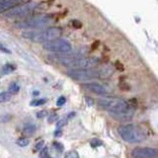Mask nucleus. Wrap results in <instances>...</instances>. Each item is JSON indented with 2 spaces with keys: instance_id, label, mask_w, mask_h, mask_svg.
I'll list each match as a JSON object with an SVG mask.
<instances>
[{
  "instance_id": "nucleus-14",
  "label": "nucleus",
  "mask_w": 158,
  "mask_h": 158,
  "mask_svg": "<svg viewBox=\"0 0 158 158\" xmlns=\"http://www.w3.org/2000/svg\"><path fill=\"white\" fill-rule=\"evenodd\" d=\"M15 69H16V66L13 65V64L7 63V64H5V65L2 67L1 72H2V74H9V73L13 72Z\"/></svg>"
},
{
  "instance_id": "nucleus-7",
  "label": "nucleus",
  "mask_w": 158,
  "mask_h": 158,
  "mask_svg": "<svg viewBox=\"0 0 158 158\" xmlns=\"http://www.w3.org/2000/svg\"><path fill=\"white\" fill-rule=\"evenodd\" d=\"M67 75L75 81H89L100 77L99 70L94 69H71L67 71Z\"/></svg>"
},
{
  "instance_id": "nucleus-28",
  "label": "nucleus",
  "mask_w": 158,
  "mask_h": 158,
  "mask_svg": "<svg viewBox=\"0 0 158 158\" xmlns=\"http://www.w3.org/2000/svg\"><path fill=\"white\" fill-rule=\"evenodd\" d=\"M44 141L42 140V141H40V142H38L37 143V145H36V149L37 150H42V148H43V146H44Z\"/></svg>"
},
{
  "instance_id": "nucleus-11",
  "label": "nucleus",
  "mask_w": 158,
  "mask_h": 158,
  "mask_svg": "<svg viewBox=\"0 0 158 158\" xmlns=\"http://www.w3.org/2000/svg\"><path fill=\"white\" fill-rule=\"evenodd\" d=\"M24 0H1L0 1V13H6L10 9L20 5Z\"/></svg>"
},
{
  "instance_id": "nucleus-2",
  "label": "nucleus",
  "mask_w": 158,
  "mask_h": 158,
  "mask_svg": "<svg viewBox=\"0 0 158 158\" xmlns=\"http://www.w3.org/2000/svg\"><path fill=\"white\" fill-rule=\"evenodd\" d=\"M61 29L58 27H49L48 29L36 31V30H30L22 33V37L34 43H48L59 39L61 36Z\"/></svg>"
},
{
  "instance_id": "nucleus-5",
  "label": "nucleus",
  "mask_w": 158,
  "mask_h": 158,
  "mask_svg": "<svg viewBox=\"0 0 158 158\" xmlns=\"http://www.w3.org/2000/svg\"><path fill=\"white\" fill-rule=\"evenodd\" d=\"M52 21L53 19L49 15H41V16L29 18L22 22H18L16 23V27L19 29H26L30 31V30L43 29L52 23Z\"/></svg>"
},
{
  "instance_id": "nucleus-25",
  "label": "nucleus",
  "mask_w": 158,
  "mask_h": 158,
  "mask_svg": "<svg viewBox=\"0 0 158 158\" xmlns=\"http://www.w3.org/2000/svg\"><path fill=\"white\" fill-rule=\"evenodd\" d=\"M53 146L56 147L57 150H59V151H62L63 150V146H62L61 143H59V142H54L53 143Z\"/></svg>"
},
{
  "instance_id": "nucleus-13",
  "label": "nucleus",
  "mask_w": 158,
  "mask_h": 158,
  "mask_svg": "<svg viewBox=\"0 0 158 158\" xmlns=\"http://www.w3.org/2000/svg\"><path fill=\"white\" fill-rule=\"evenodd\" d=\"M113 73V70L110 67H103L99 70V74H100L101 78H107L109 76H111Z\"/></svg>"
},
{
  "instance_id": "nucleus-26",
  "label": "nucleus",
  "mask_w": 158,
  "mask_h": 158,
  "mask_svg": "<svg viewBox=\"0 0 158 158\" xmlns=\"http://www.w3.org/2000/svg\"><path fill=\"white\" fill-rule=\"evenodd\" d=\"M54 121H57V116L52 114V115H49L48 117V123H53Z\"/></svg>"
},
{
  "instance_id": "nucleus-24",
  "label": "nucleus",
  "mask_w": 158,
  "mask_h": 158,
  "mask_svg": "<svg viewBox=\"0 0 158 158\" xmlns=\"http://www.w3.org/2000/svg\"><path fill=\"white\" fill-rule=\"evenodd\" d=\"M11 116H9V115H3V116H0V122H9L10 120H11Z\"/></svg>"
},
{
  "instance_id": "nucleus-12",
  "label": "nucleus",
  "mask_w": 158,
  "mask_h": 158,
  "mask_svg": "<svg viewBox=\"0 0 158 158\" xmlns=\"http://www.w3.org/2000/svg\"><path fill=\"white\" fill-rule=\"evenodd\" d=\"M36 131H37V128L35 125H27L23 128V135L26 136H31L36 132Z\"/></svg>"
},
{
  "instance_id": "nucleus-15",
  "label": "nucleus",
  "mask_w": 158,
  "mask_h": 158,
  "mask_svg": "<svg viewBox=\"0 0 158 158\" xmlns=\"http://www.w3.org/2000/svg\"><path fill=\"white\" fill-rule=\"evenodd\" d=\"M19 90H20V86H19V84L16 83V82L11 83V84H10L9 88H8V92H9L10 94H11V95H12V94H16V93H18Z\"/></svg>"
},
{
  "instance_id": "nucleus-9",
  "label": "nucleus",
  "mask_w": 158,
  "mask_h": 158,
  "mask_svg": "<svg viewBox=\"0 0 158 158\" xmlns=\"http://www.w3.org/2000/svg\"><path fill=\"white\" fill-rule=\"evenodd\" d=\"M132 158H158V148L136 147L131 152Z\"/></svg>"
},
{
  "instance_id": "nucleus-16",
  "label": "nucleus",
  "mask_w": 158,
  "mask_h": 158,
  "mask_svg": "<svg viewBox=\"0 0 158 158\" xmlns=\"http://www.w3.org/2000/svg\"><path fill=\"white\" fill-rule=\"evenodd\" d=\"M47 103V100L46 99H35V100L31 101L30 103V105L33 106V107H38V106H42L44 104Z\"/></svg>"
},
{
  "instance_id": "nucleus-1",
  "label": "nucleus",
  "mask_w": 158,
  "mask_h": 158,
  "mask_svg": "<svg viewBox=\"0 0 158 158\" xmlns=\"http://www.w3.org/2000/svg\"><path fill=\"white\" fill-rule=\"evenodd\" d=\"M51 57L61 65L72 69H91L99 63L97 57H77L67 54H56Z\"/></svg>"
},
{
  "instance_id": "nucleus-17",
  "label": "nucleus",
  "mask_w": 158,
  "mask_h": 158,
  "mask_svg": "<svg viewBox=\"0 0 158 158\" xmlns=\"http://www.w3.org/2000/svg\"><path fill=\"white\" fill-rule=\"evenodd\" d=\"M11 99V94L9 92H2L0 93V103H5Z\"/></svg>"
},
{
  "instance_id": "nucleus-31",
  "label": "nucleus",
  "mask_w": 158,
  "mask_h": 158,
  "mask_svg": "<svg viewBox=\"0 0 158 158\" xmlns=\"http://www.w3.org/2000/svg\"><path fill=\"white\" fill-rule=\"evenodd\" d=\"M60 135H61V131H57L54 132V135H56V136H59Z\"/></svg>"
},
{
  "instance_id": "nucleus-22",
  "label": "nucleus",
  "mask_w": 158,
  "mask_h": 158,
  "mask_svg": "<svg viewBox=\"0 0 158 158\" xmlns=\"http://www.w3.org/2000/svg\"><path fill=\"white\" fill-rule=\"evenodd\" d=\"M65 103H66V99H65V97L61 96V97H59V98L57 99V101H56V105H57L58 107H61V106H63Z\"/></svg>"
},
{
  "instance_id": "nucleus-23",
  "label": "nucleus",
  "mask_w": 158,
  "mask_h": 158,
  "mask_svg": "<svg viewBox=\"0 0 158 158\" xmlns=\"http://www.w3.org/2000/svg\"><path fill=\"white\" fill-rule=\"evenodd\" d=\"M103 144V142L101 140L97 139V138H94V139L91 140V145L93 147H96V146H101Z\"/></svg>"
},
{
  "instance_id": "nucleus-30",
  "label": "nucleus",
  "mask_w": 158,
  "mask_h": 158,
  "mask_svg": "<svg viewBox=\"0 0 158 158\" xmlns=\"http://www.w3.org/2000/svg\"><path fill=\"white\" fill-rule=\"evenodd\" d=\"M85 99H86V102H87V104H88V106H92L93 104H94V102H93V100H92L91 98H89V97H86Z\"/></svg>"
},
{
  "instance_id": "nucleus-8",
  "label": "nucleus",
  "mask_w": 158,
  "mask_h": 158,
  "mask_svg": "<svg viewBox=\"0 0 158 158\" xmlns=\"http://www.w3.org/2000/svg\"><path fill=\"white\" fill-rule=\"evenodd\" d=\"M36 7H37V4L34 2L17 5L16 7L10 9L9 11H7L4 15H5V17H7V18H22L25 16H28L29 14H31Z\"/></svg>"
},
{
  "instance_id": "nucleus-29",
  "label": "nucleus",
  "mask_w": 158,
  "mask_h": 158,
  "mask_svg": "<svg viewBox=\"0 0 158 158\" xmlns=\"http://www.w3.org/2000/svg\"><path fill=\"white\" fill-rule=\"evenodd\" d=\"M0 51H2V52H6V53H10V51L8 48H6L5 47H3L2 44H0Z\"/></svg>"
},
{
  "instance_id": "nucleus-19",
  "label": "nucleus",
  "mask_w": 158,
  "mask_h": 158,
  "mask_svg": "<svg viewBox=\"0 0 158 158\" xmlns=\"http://www.w3.org/2000/svg\"><path fill=\"white\" fill-rule=\"evenodd\" d=\"M48 149L44 147V149L40 151V158H48Z\"/></svg>"
},
{
  "instance_id": "nucleus-4",
  "label": "nucleus",
  "mask_w": 158,
  "mask_h": 158,
  "mask_svg": "<svg viewBox=\"0 0 158 158\" xmlns=\"http://www.w3.org/2000/svg\"><path fill=\"white\" fill-rule=\"evenodd\" d=\"M118 133L123 140L130 143H138L145 139V135L139 127L132 123H127L118 127Z\"/></svg>"
},
{
  "instance_id": "nucleus-27",
  "label": "nucleus",
  "mask_w": 158,
  "mask_h": 158,
  "mask_svg": "<svg viewBox=\"0 0 158 158\" xmlns=\"http://www.w3.org/2000/svg\"><path fill=\"white\" fill-rule=\"evenodd\" d=\"M47 116V112L46 111H41V112H38V114H37V117L38 118H44V117H46Z\"/></svg>"
},
{
  "instance_id": "nucleus-21",
  "label": "nucleus",
  "mask_w": 158,
  "mask_h": 158,
  "mask_svg": "<svg viewBox=\"0 0 158 158\" xmlns=\"http://www.w3.org/2000/svg\"><path fill=\"white\" fill-rule=\"evenodd\" d=\"M64 158H79V157H78V154L76 151H69L65 154Z\"/></svg>"
},
{
  "instance_id": "nucleus-20",
  "label": "nucleus",
  "mask_w": 158,
  "mask_h": 158,
  "mask_svg": "<svg viewBox=\"0 0 158 158\" xmlns=\"http://www.w3.org/2000/svg\"><path fill=\"white\" fill-rule=\"evenodd\" d=\"M68 118H69V117L64 118H62V120H59V121L57 122V123H56V127H57L58 128H60V127H62L63 126H65V125H66V123H67Z\"/></svg>"
},
{
  "instance_id": "nucleus-6",
  "label": "nucleus",
  "mask_w": 158,
  "mask_h": 158,
  "mask_svg": "<svg viewBox=\"0 0 158 158\" xmlns=\"http://www.w3.org/2000/svg\"><path fill=\"white\" fill-rule=\"evenodd\" d=\"M43 48L48 52L56 53H68L72 49L71 44L64 39H56L54 41L46 43L43 44Z\"/></svg>"
},
{
  "instance_id": "nucleus-18",
  "label": "nucleus",
  "mask_w": 158,
  "mask_h": 158,
  "mask_svg": "<svg viewBox=\"0 0 158 158\" xmlns=\"http://www.w3.org/2000/svg\"><path fill=\"white\" fill-rule=\"evenodd\" d=\"M16 143L19 146L25 147V146H28L30 144V140H29V138H27V137H21L16 141Z\"/></svg>"
},
{
  "instance_id": "nucleus-3",
  "label": "nucleus",
  "mask_w": 158,
  "mask_h": 158,
  "mask_svg": "<svg viewBox=\"0 0 158 158\" xmlns=\"http://www.w3.org/2000/svg\"><path fill=\"white\" fill-rule=\"evenodd\" d=\"M98 104L103 109L115 114V115L123 114L130 110L128 104L125 100L117 97H103L98 100Z\"/></svg>"
},
{
  "instance_id": "nucleus-10",
  "label": "nucleus",
  "mask_w": 158,
  "mask_h": 158,
  "mask_svg": "<svg viewBox=\"0 0 158 158\" xmlns=\"http://www.w3.org/2000/svg\"><path fill=\"white\" fill-rule=\"evenodd\" d=\"M82 87H84L87 90L91 91L93 93L97 94V95H106L109 92V89L107 87H105L104 85L100 83H97V82H90V83H85V84H82Z\"/></svg>"
}]
</instances>
